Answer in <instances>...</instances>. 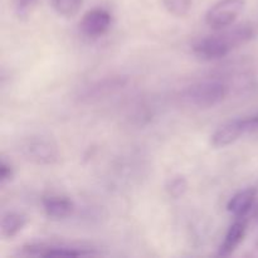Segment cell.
<instances>
[{
  "label": "cell",
  "mask_w": 258,
  "mask_h": 258,
  "mask_svg": "<svg viewBox=\"0 0 258 258\" xmlns=\"http://www.w3.org/2000/svg\"><path fill=\"white\" fill-rule=\"evenodd\" d=\"M256 37L251 24H241L217 35L199 39L193 45V53L203 60H216L226 57L231 50L242 47Z\"/></svg>",
  "instance_id": "6da1fadb"
},
{
  "label": "cell",
  "mask_w": 258,
  "mask_h": 258,
  "mask_svg": "<svg viewBox=\"0 0 258 258\" xmlns=\"http://www.w3.org/2000/svg\"><path fill=\"white\" fill-rule=\"evenodd\" d=\"M229 87L221 81H203L188 86L180 92V100L196 108L214 107L226 100Z\"/></svg>",
  "instance_id": "7a4b0ae2"
},
{
  "label": "cell",
  "mask_w": 258,
  "mask_h": 258,
  "mask_svg": "<svg viewBox=\"0 0 258 258\" xmlns=\"http://www.w3.org/2000/svg\"><path fill=\"white\" fill-rule=\"evenodd\" d=\"M20 256L25 257H90L96 256L97 252L87 247L71 246L63 243H47L33 242L22 247Z\"/></svg>",
  "instance_id": "3957f363"
},
{
  "label": "cell",
  "mask_w": 258,
  "mask_h": 258,
  "mask_svg": "<svg viewBox=\"0 0 258 258\" xmlns=\"http://www.w3.org/2000/svg\"><path fill=\"white\" fill-rule=\"evenodd\" d=\"M20 151L28 161L35 165H54L59 160V150L57 144L43 136L27 139L22 144Z\"/></svg>",
  "instance_id": "277c9868"
},
{
  "label": "cell",
  "mask_w": 258,
  "mask_h": 258,
  "mask_svg": "<svg viewBox=\"0 0 258 258\" xmlns=\"http://www.w3.org/2000/svg\"><path fill=\"white\" fill-rule=\"evenodd\" d=\"M244 0H219L206 14V23L213 29H223L236 22L244 9Z\"/></svg>",
  "instance_id": "5b68a950"
},
{
  "label": "cell",
  "mask_w": 258,
  "mask_h": 258,
  "mask_svg": "<svg viewBox=\"0 0 258 258\" xmlns=\"http://www.w3.org/2000/svg\"><path fill=\"white\" fill-rule=\"evenodd\" d=\"M127 78L123 76L102 78L82 88V91H80L78 98L81 102H93V101L101 100L106 96L112 95L116 91L122 90L127 85Z\"/></svg>",
  "instance_id": "8992f818"
},
{
  "label": "cell",
  "mask_w": 258,
  "mask_h": 258,
  "mask_svg": "<svg viewBox=\"0 0 258 258\" xmlns=\"http://www.w3.org/2000/svg\"><path fill=\"white\" fill-rule=\"evenodd\" d=\"M112 18L105 9H92L83 15L80 29L86 37L98 38L105 34L111 27Z\"/></svg>",
  "instance_id": "52a82bcc"
},
{
  "label": "cell",
  "mask_w": 258,
  "mask_h": 258,
  "mask_svg": "<svg viewBox=\"0 0 258 258\" xmlns=\"http://www.w3.org/2000/svg\"><path fill=\"white\" fill-rule=\"evenodd\" d=\"M242 135H244L242 118H236L229 122L224 123L221 127L217 128L211 138V143L214 148L221 149L232 145L236 143Z\"/></svg>",
  "instance_id": "ba28073f"
},
{
  "label": "cell",
  "mask_w": 258,
  "mask_h": 258,
  "mask_svg": "<svg viewBox=\"0 0 258 258\" xmlns=\"http://www.w3.org/2000/svg\"><path fill=\"white\" fill-rule=\"evenodd\" d=\"M256 188H246L243 190H239L238 193H236L229 199L228 204H227V211L236 218H243L249 213L254 202H256Z\"/></svg>",
  "instance_id": "9c48e42d"
},
{
  "label": "cell",
  "mask_w": 258,
  "mask_h": 258,
  "mask_svg": "<svg viewBox=\"0 0 258 258\" xmlns=\"http://www.w3.org/2000/svg\"><path fill=\"white\" fill-rule=\"evenodd\" d=\"M246 222L242 221V218L239 221L234 222L229 229L227 231L226 236H224L223 242L221 243L218 248V256L219 257H228L233 253L237 249V247L241 244V242L243 241L244 236H246Z\"/></svg>",
  "instance_id": "30bf717a"
},
{
  "label": "cell",
  "mask_w": 258,
  "mask_h": 258,
  "mask_svg": "<svg viewBox=\"0 0 258 258\" xmlns=\"http://www.w3.org/2000/svg\"><path fill=\"white\" fill-rule=\"evenodd\" d=\"M43 209L45 214L52 219L68 218L75 211L72 201L60 197H48L43 199Z\"/></svg>",
  "instance_id": "8fae6325"
},
{
  "label": "cell",
  "mask_w": 258,
  "mask_h": 258,
  "mask_svg": "<svg viewBox=\"0 0 258 258\" xmlns=\"http://www.w3.org/2000/svg\"><path fill=\"white\" fill-rule=\"evenodd\" d=\"M28 219L24 214L17 212H8L0 221V234L3 238H13L25 227Z\"/></svg>",
  "instance_id": "7c38bea8"
},
{
  "label": "cell",
  "mask_w": 258,
  "mask_h": 258,
  "mask_svg": "<svg viewBox=\"0 0 258 258\" xmlns=\"http://www.w3.org/2000/svg\"><path fill=\"white\" fill-rule=\"evenodd\" d=\"M83 0H52V5L58 15L64 18H73L78 14Z\"/></svg>",
  "instance_id": "4fadbf2b"
},
{
  "label": "cell",
  "mask_w": 258,
  "mask_h": 258,
  "mask_svg": "<svg viewBox=\"0 0 258 258\" xmlns=\"http://www.w3.org/2000/svg\"><path fill=\"white\" fill-rule=\"evenodd\" d=\"M163 4L169 14L176 18H183L190 12L193 0H163Z\"/></svg>",
  "instance_id": "5bb4252c"
},
{
  "label": "cell",
  "mask_w": 258,
  "mask_h": 258,
  "mask_svg": "<svg viewBox=\"0 0 258 258\" xmlns=\"http://www.w3.org/2000/svg\"><path fill=\"white\" fill-rule=\"evenodd\" d=\"M186 190H188V181L181 175L174 176L166 184V191L174 199L181 198L186 193Z\"/></svg>",
  "instance_id": "9a60e30c"
},
{
  "label": "cell",
  "mask_w": 258,
  "mask_h": 258,
  "mask_svg": "<svg viewBox=\"0 0 258 258\" xmlns=\"http://www.w3.org/2000/svg\"><path fill=\"white\" fill-rule=\"evenodd\" d=\"M39 0H14L13 5H14V12L18 18L20 19H25L32 14L33 10L38 5Z\"/></svg>",
  "instance_id": "2e32d148"
},
{
  "label": "cell",
  "mask_w": 258,
  "mask_h": 258,
  "mask_svg": "<svg viewBox=\"0 0 258 258\" xmlns=\"http://www.w3.org/2000/svg\"><path fill=\"white\" fill-rule=\"evenodd\" d=\"M13 176H14L13 166L9 163H7L4 159H2V163H0V183H2V185L9 183Z\"/></svg>",
  "instance_id": "e0dca14e"
},
{
  "label": "cell",
  "mask_w": 258,
  "mask_h": 258,
  "mask_svg": "<svg viewBox=\"0 0 258 258\" xmlns=\"http://www.w3.org/2000/svg\"><path fill=\"white\" fill-rule=\"evenodd\" d=\"M242 126H243L244 134L257 133L258 131V113L249 116V117L242 118Z\"/></svg>",
  "instance_id": "ac0fdd59"
},
{
  "label": "cell",
  "mask_w": 258,
  "mask_h": 258,
  "mask_svg": "<svg viewBox=\"0 0 258 258\" xmlns=\"http://www.w3.org/2000/svg\"><path fill=\"white\" fill-rule=\"evenodd\" d=\"M254 219H256V222H258V206L256 208V212H254Z\"/></svg>",
  "instance_id": "d6986e66"
},
{
  "label": "cell",
  "mask_w": 258,
  "mask_h": 258,
  "mask_svg": "<svg viewBox=\"0 0 258 258\" xmlns=\"http://www.w3.org/2000/svg\"><path fill=\"white\" fill-rule=\"evenodd\" d=\"M254 246H256V249L258 251V238H257V241H256V244H254Z\"/></svg>",
  "instance_id": "ffe728a7"
}]
</instances>
